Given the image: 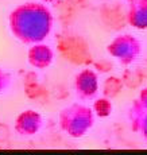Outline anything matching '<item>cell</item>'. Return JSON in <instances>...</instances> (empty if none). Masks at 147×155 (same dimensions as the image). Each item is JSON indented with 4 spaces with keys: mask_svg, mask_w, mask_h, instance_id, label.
Segmentation results:
<instances>
[{
    "mask_svg": "<svg viewBox=\"0 0 147 155\" xmlns=\"http://www.w3.org/2000/svg\"><path fill=\"white\" fill-rule=\"evenodd\" d=\"M10 31L23 45L41 43L50 35L54 16L46 4L26 2L15 7L8 15Z\"/></svg>",
    "mask_w": 147,
    "mask_h": 155,
    "instance_id": "6da1fadb",
    "label": "cell"
},
{
    "mask_svg": "<svg viewBox=\"0 0 147 155\" xmlns=\"http://www.w3.org/2000/svg\"><path fill=\"white\" fill-rule=\"evenodd\" d=\"M95 111L93 108L74 103L65 107L58 116V124L62 132L73 139H80L91 131L95 124Z\"/></svg>",
    "mask_w": 147,
    "mask_h": 155,
    "instance_id": "7a4b0ae2",
    "label": "cell"
},
{
    "mask_svg": "<svg viewBox=\"0 0 147 155\" xmlns=\"http://www.w3.org/2000/svg\"><path fill=\"white\" fill-rule=\"evenodd\" d=\"M140 42L130 34L119 35L107 46L108 54L123 65L132 64L140 54Z\"/></svg>",
    "mask_w": 147,
    "mask_h": 155,
    "instance_id": "3957f363",
    "label": "cell"
},
{
    "mask_svg": "<svg viewBox=\"0 0 147 155\" xmlns=\"http://www.w3.org/2000/svg\"><path fill=\"white\" fill-rule=\"evenodd\" d=\"M43 126V119L41 113L34 109H26L16 116L14 123V130L18 135L28 138L37 135Z\"/></svg>",
    "mask_w": 147,
    "mask_h": 155,
    "instance_id": "277c9868",
    "label": "cell"
},
{
    "mask_svg": "<svg viewBox=\"0 0 147 155\" xmlns=\"http://www.w3.org/2000/svg\"><path fill=\"white\" fill-rule=\"evenodd\" d=\"M74 91L80 100H91L99 92V77L92 69L81 70L74 78Z\"/></svg>",
    "mask_w": 147,
    "mask_h": 155,
    "instance_id": "5b68a950",
    "label": "cell"
},
{
    "mask_svg": "<svg viewBox=\"0 0 147 155\" xmlns=\"http://www.w3.org/2000/svg\"><path fill=\"white\" fill-rule=\"evenodd\" d=\"M54 61V51L49 45L35 43L27 51V62L31 68L38 70H45L52 66Z\"/></svg>",
    "mask_w": 147,
    "mask_h": 155,
    "instance_id": "8992f818",
    "label": "cell"
},
{
    "mask_svg": "<svg viewBox=\"0 0 147 155\" xmlns=\"http://www.w3.org/2000/svg\"><path fill=\"white\" fill-rule=\"evenodd\" d=\"M127 20L138 30L147 28V0H131L128 4Z\"/></svg>",
    "mask_w": 147,
    "mask_h": 155,
    "instance_id": "52a82bcc",
    "label": "cell"
},
{
    "mask_svg": "<svg viewBox=\"0 0 147 155\" xmlns=\"http://www.w3.org/2000/svg\"><path fill=\"white\" fill-rule=\"evenodd\" d=\"M131 124L135 132L147 140V112H131Z\"/></svg>",
    "mask_w": 147,
    "mask_h": 155,
    "instance_id": "ba28073f",
    "label": "cell"
},
{
    "mask_svg": "<svg viewBox=\"0 0 147 155\" xmlns=\"http://www.w3.org/2000/svg\"><path fill=\"white\" fill-rule=\"evenodd\" d=\"M93 111L96 113V116H99V117H107V116H109L111 113H112V103H111V100H108L107 97H101V99H97L93 103Z\"/></svg>",
    "mask_w": 147,
    "mask_h": 155,
    "instance_id": "9c48e42d",
    "label": "cell"
},
{
    "mask_svg": "<svg viewBox=\"0 0 147 155\" xmlns=\"http://www.w3.org/2000/svg\"><path fill=\"white\" fill-rule=\"evenodd\" d=\"M11 85V76L4 71L3 69H0V93L5 92Z\"/></svg>",
    "mask_w": 147,
    "mask_h": 155,
    "instance_id": "30bf717a",
    "label": "cell"
},
{
    "mask_svg": "<svg viewBox=\"0 0 147 155\" xmlns=\"http://www.w3.org/2000/svg\"><path fill=\"white\" fill-rule=\"evenodd\" d=\"M42 3H54L55 2V0H41Z\"/></svg>",
    "mask_w": 147,
    "mask_h": 155,
    "instance_id": "8fae6325",
    "label": "cell"
}]
</instances>
